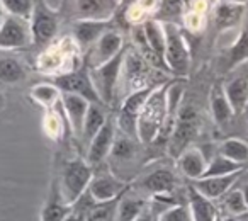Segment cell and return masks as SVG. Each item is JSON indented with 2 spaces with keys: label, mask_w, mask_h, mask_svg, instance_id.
Instances as JSON below:
<instances>
[{
  "label": "cell",
  "mask_w": 248,
  "mask_h": 221,
  "mask_svg": "<svg viewBox=\"0 0 248 221\" xmlns=\"http://www.w3.org/2000/svg\"><path fill=\"white\" fill-rule=\"evenodd\" d=\"M169 82H162L153 89L146 99L143 109L140 110L138 123H136V138L141 145L156 143L163 131L167 119V89Z\"/></svg>",
  "instance_id": "6da1fadb"
},
{
  "label": "cell",
  "mask_w": 248,
  "mask_h": 221,
  "mask_svg": "<svg viewBox=\"0 0 248 221\" xmlns=\"http://www.w3.org/2000/svg\"><path fill=\"white\" fill-rule=\"evenodd\" d=\"M78 58L82 60V49L73 38L53 41L51 45L45 46L43 53L38 56V70L46 75H63L73 72L82 65H77Z\"/></svg>",
  "instance_id": "7a4b0ae2"
},
{
  "label": "cell",
  "mask_w": 248,
  "mask_h": 221,
  "mask_svg": "<svg viewBox=\"0 0 248 221\" xmlns=\"http://www.w3.org/2000/svg\"><path fill=\"white\" fill-rule=\"evenodd\" d=\"M93 177V167L82 157H75L63 162L58 174L60 189L68 204H75L89 190Z\"/></svg>",
  "instance_id": "3957f363"
},
{
  "label": "cell",
  "mask_w": 248,
  "mask_h": 221,
  "mask_svg": "<svg viewBox=\"0 0 248 221\" xmlns=\"http://www.w3.org/2000/svg\"><path fill=\"white\" fill-rule=\"evenodd\" d=\"M62 22V12L53 9L46 0H34L32 14L29 17L32 32V45L48 46L56 39Z\"/></svg>",
  "instance_id": "277c9868"
},
{
  "label": "cell",
  "mask_w": 248,
  "mask_h": 221,
  "mask_svg": "<svg viewBox=\"0 0 248 221\" xmlns=\"http://www.w3.org/2000/svg\"><path fill=\"white\" fill-rule=\"evenodd\" d=\"M165 28V65L172 75L184 79L190 68V49L179 24H163Z\"/></svg>",
  "instance_id": "5b68a950"
},
{
  "label": "cell",
  "mask_w": 248,
  "mask_h": 221,
  "mask_svg": "<svg viewBox=\"0 0 248 221\" xmlns=\"http://www.w3.org/2000/svg\"><path fill=\"white\" fill-rule=\"evenodd\" d=\"M126 51H128V46H126L117 56H114L112 60L104 63V65L95 66V68H89L93 87H95L97 94H99L104 106H110V104L114 102L117 87H119V83H121V73H123Z\"/></svg>",
  "instance_id": "8992f818"
},
{
  "label": "cell",
  "mask_w": 248,
  "mask_h": 221,
  "mask_svg": "<svg viewBox=\"0 0 248 221\" xmlns=\"http://www.w3.org/2000/svg\"><path fill=\"white\" fill-rule=\"evenodd\" d=\"M197 131H199V114H197L196 107L190 104L180 106L175 126H173V131L170 135L169 143H167L169 155L177 158L184 150L189 148L190 142L196 138Z\"/></svg>",
  "instance_id": "52a82bcc"
},
{
  "label": "cell",
  "mask_w": 248,
  "mask_h": 221,
  "mask_svg": "<svg viewBox=\"0 0 248 221\" xmlns=\"http://www.w3.org/2000/svg\"><path fill=\"white\" fill-rule=\"evenodd\" d=\"M156 85H158V83L143 87V89L135 90V92L128 94V95L124 97L123 104H121L119 110H117V114H116L117 131L131 136V138H136V123H138L140 110L143 109L146 99H148L150 94L153 92V89H155Z\"/></svg>",
  "instance_id": "ba28073f"
},
{
  "label": "cell",
  "mask_w": 248,
  "mask_h": 221,
  "mask_svg": "<svg viewBox=\"0 0 248 221\" xmlns=\"http://www.w3.org/2000/svg\"><path fill=\"white\" fill-rule=\"evenodd\" d=\"M121 0H68L60 12L66 11L73 17V21L80 19H93V21H112L119 9Z\"/></svg>",
  "instance_id": "9c48e42d"
},
{
  "label": "cell",
  "mask_w": 248,
  "mask_h": 221,
  "mask_svg": "<svg viewBox=\"0 0 248 221\" xmlns=\"http://www.w3.org/2000/svg\"><path fill=\"white\" fill-rule=\"evenodd\" d=\"M29 46H32V32L29 21L5 14L4 22L0 26V49L16 51V49H24Z\"/></svg>",
  "instance_id": "30bf717a"
},
{
  "label": "cell",
  "mask_w": 248,
  "mask_h": 221,
  "mask_svg": "<svg viewBox=\"0 0 248 221\" xmlns=\"http://www.w3.org/2000/svg\"><path fill=\"white\" fill-rule=\"evenodd\" d=\"M51 82L55 83L62 92L82 95L92 104H102V100H100L95 87H93V82H92V77H90L89 68H87L85 65H82L80 68L73 70V72L53 77Z\"/></svg>",
  "instance_id": "8fae6325"
},
{
  "label": "cell",
  "mask_w": 248,
  "mask_h": 221,
  "mask_svg": "<svg viewBox=\"0 0 248 221\" xmlns=\"http://www.w3.org/2000/svg\"><path fill=\"white\" fill-rule=\"evenodd\" d=\"M126 48L124 46V38L117 29H109L107 32H104L90 49H87L83 53V65L87 68H95V66H100L104 63H107L109 60H112L114 56L119 55L123 49Z\"/></svg>",
  "instance_id": "7c38bea8"
},
{
  "label": "cell",
  "mask_w": 248,
  "mask_h": 221,
  "mask_svg": "<svg viewBox=\"0 0 248 221\" xmlns=\"http://www.w3.org/2000/svg\"><path fill=\"white\" fill-rule=\"evenodd\" d=\"M116 136H117L116 116L109 114L106 125L100 128V131L93 136V140L89 143V146H87L85 160L93 167V169L99 167V165H102L104 162H107Z\"/></svg>",
  "instance_id": "4fadbf2b"
},
{
  "label": "cell",
  "mask_w": 248,
  "mask_h": 221,
  "mask_svg": "<svg viewBox=\"0 0 248 221\" xmlns=\"http://www.w3.org/2000/svg\"><path fill=\"white\" fill-rule=\"evenodd\" d=\"M131 182L117 177L112 170H107V172L93 174L92 182L89 186V194L97 203L112 201L116 197H121L126 190L131 189Z\"/></svg>",
  "instance_id": "5bb4252c"
},
{
  "label": "cell",
  "mask_w": 248,
  "mask_h": 221,
  "mask_svg": "<svg viewBox=\"0 0 248 221\" xmlns=\"http://www.w3.org/2000/svg\"><path fill=\"white\" fill-rule=\"evenodd\" d=\"M133 187H138L141 192L155 196H167L172 194L177 187V177L172 169L169 167H155L148 174L138 179V182L133 184Z\"/></svg>",
  "instance_id": "9a60e30c"
},
{
  "label": "cell",
  "mask_w": 248,
  "mask_h": 221,
  "mask_svg": "<svg viewBox=\"0 0 248 221\" xmlns=\"http://www.w3.org/2000/svg\"><path fill=\"white\" fill-rule=\"evenodd\" d=\"M73 213V206L65 201L60 189V180L58 174H55L49 182L48 196L45 199V204L41 207V214H39V221H65L70 214Z\"/></svg>",
  "instance_id": "2e32d148"
},
{
  "label": "cell",
  "mask_w": 248,
  "mask_h": 221,
  "mask_svg": "<svg viewBox=\"0 0 248 221\" xmlns=\"http://www.w3.org/2000/svg\"><path fill=\"white\" fill-rule=\"evenodd\" d=\"M146 79H148V62L141 55L128 48L123 65V73H121V82L126 83V87L129 89L128 94L143 89V87L153 85V83H148Z\"/></svg>",
  "instance_id": "e0dca14e"
},
{
  "label": "cell",
  "mask_w": 248,
  "mask_h": 221,
  "mask_svg": "<svg viewBox=\"0 0 248 221\" xmlns=\"http://www.w3.org/2000/svg\"><path fill=\"white\" fill-rule=\"evenodd\" d=\"M109 29H112V21H93V19H80L73 21L72 24V38L85 53L93 46V43Z\"/></svg>",
  "instance_id": "ac0fdd59"
},
{
  "label": "cell",
  "mask_w": 248,
  "mask_h": 221,
  "mask_svg": "<svg viewBox=\"0 0 248 221\" xmlns=\"http://www.w3.org/2000/svg\"><path fill=\"white\" fill-rule=\"evenodd\" d=\"M89 100L82 95H77V94H68L62 92V109L65 112V118L68 121L70 133L77 138H80L83 128V121H85V116L89 112L90 107Z\"/></svg>",
  "instance_id": "d6986e66"
},
{
  "label": "cell",
  "mask_w": 248,
  "mask_h": 221,
  "mask_svg": "<svg viewBox=\"0 0 248 221\" xmlns=\"http://www.w3.org/2000/svg\"><path fill=\"white\" fill-rule=\"evenodd\" d=\"M241 172H234L230 175H217V177H201L197 180H192L190 186L194 189L199 190L202 196H206L211 201H217L234 187V184L238 182V179L241 177Z\"/></svg>",
  "instance_id": "ffe728a7"
},
{
  "label": "cell",
  "mask_w": 248,
  "mask_h": 221,
  "mask_svg": "<svg viewBox=\"0 0 248 221\" xmlns=\"http://www.w3.org/2000/svg\"><path fill=\"white\" fill-rule=\"evenodd\" d=\"M136 142H138V140H136ZM136 142L131 136L117 131L112 150H110V155H109V158H107L109 169L112 170V172L117 170V167L124 169V167H129L136 162V158H138V145H136Z\"/></svg>",
  "instance_id": "44dd1931"
},
{
  "label": "cell",
  "mask_w": 248,
  "mask_h": 221,
  "mask_svg": "<svg viewBox=\"0 0 248 221\" xmlns=\"http://www.w3.org/2000/svg\"><path fill=\"white\" fill-rule=\"evenodd\" d=\"M207 162L209 160L206 158L202 150L196 148V146H189L177 157V167L190 182L201 179L204 175V172L207 169Z\"/></svg>",
  "instance_id": "7402d4cb"
},
{
  "label": "cell",
  "mask_w": 248,
  "mask_h": 221,
  "mask_svg": "<svg viewBox=\"0 0 248 221\" xmlns=\"http://www.w3.org/2000/svg\"><path fill=\"white\" fill-rule=\"evenodd\" d=\"M187 206L194 221H216L221 214L214 201L207 199L192 186L187 187Z\"/></svg>",
  "instance_id": "603a6c76"
},
{
  "label": "cell",
  "mask_w": 248,
  "mask_h": 221,
  "mask_svg": "<svg viewBox=\"0 0 248 221\" xmlns=\"http://www.w3.org/2000/svg\"><path fill=\"white\" fill-rule=\"evenodd\" d=\"M209 106H211V114H213L214 123L219 126L226 125L234 116V110L231 107L230 100L226 97V92H224V87L221 83H214L213 89H211Z\"/></svg>",
  "instance_id": "cb8c5ba5"
},
{
  "label": "cell",
  "mask_w": 248,
  "mask_h": 221,
  "mask_svg": "<svg viewBox=\"0 0 248 221\" xmlns=\"http://www.w3.org/2000/svg\"><path fill=\"white\" fill-rule=\"evenodd\" d=\"M107 107L104 104H90L89 112L85 116V121H83L82 135H80V142L85 146H89V143L93 140V136L100 131L104 125H106L109 114L106 112Z\"/></svg>",
  "instance_id": "d4e9b609"
},
{
  "label": "cell",
  "mask_w": 248,
  "mask_h": 221,
  "mask_svg": "<svg viewBox=\"0 0 248 221\" xmlns=\"http://www.w3.org/2000/svg\"><path fill=\"white\" fill-rule=\"evenodd\" d=\"M224 92L234 114H241L248 104V75H238L224 83Z\"/></svg>",
  "instance_id": "484cf974"
},
{
  "label": "cell",
  "mask_w": 248,
  "mask_h": 221,
  "mask_svg": "<svg viewBox=\"0 0 248 221\" xmlns=\"http://www.w3.org/2000/svg\"><path fill=\"white\" fill-rule=\"evenodd\" d=\"M247 5L230 4V2H217L214 7V24L217 29L234 28L243 19Z\"/></svg>",
  "instance_id": "4316f807"
},
{
  "label": "cell",
  "mask_w": 248,
  "mask_h": 221,
  "mask_svg": "<svg viewBox=\"0 0 248 221\" xmlns=\"http://www.w3.org/2000/svg\"><path fill=\"white\" fill-rule=\"evenodd\" d=\"M29 97L32 99V102L41 106L45 110H49L60 106V102H62V90L53 82L36 83L29 90Z\"/></svg>",
  "instance_id": "83f0119b"
},
{
  "label": "cell",
  "mask_w": 248,
  "mask_h": 221,
  "mask_svg": "<svg viewBox=\"0 0 248 221\" xmlns=\"http://www.w3.org/2000/svg\"><path fill=\"white\" fill-rule=\"evenodd\" d=\"M66 128H68V131H70L68 121H66L65 112H63V109H62V102H60V106L55 107V109L45 110L43 129H45L48 138H51L53 142H60V140L65 136Z\"/></svg>",
  "instance_id": "f1b7e54d"
},
{
  "label": "cell",
  "mask_w": 248,
  "mask_h": 221,
  "mask_svg": "<svg viewBox=\"0 0 248 221\" xmlns=\"http://www.w3.org/2000/svg\"><path fill=\"white\" fill-rule=\"evenodd\" d=\"M133 189V186H131ZM131 189L121 196L119 204H117V216L116 221H135L140 218V214L146 209L148 201H145L140 196H131Z\"/></svg>",
  "instance_id": "f546056e"
},
{
  "label": "cell",
  "mask_w": 248,
  "mask_h": 221,
  "mask_svg": "<svg viewBox=\"0 0 248 221\" xmlns=\"http://www.w3.org/2000/svg\"><path fill=\"white\" fill-rule=\"evenodd\" d=\"M28 77V68L16 56H0V83L17 85Z\"/></svg>",
  "instance_id": "4dcf8cb0"
},
{
  "label": "cell",
  "mask_w": 248,
  "mask_h": 221,
  "mask_svg": "<svg viewBox=\"0 0 248 221\" xmlns=\"http://www.w3.org/2000/svg\"><path fill=\"white\" fill-rule=\"evenodd\" d=\"M187 12V4L184 0H160L153 19L160 21L162 24H177V21H184Z\"/></svg>",
  "instance_id": "1f68e13d"
},
{
  "label": "cell",
  "mask_w": 248,
  "mask_h": 221,
  "mask_svg": "<svg viewBox=\"0 0 248 221\" xmlns=\"http://www.w3.org/2000/svg\"><path fill=\"white\" fill-rule=\"evenodd\" d=\"M217 153L233 160V162L241 163V165L248 163V143L240 138H228L224 142H221Z\"/></svg>",
  "instance_id": "d6a6232c"
},
{
  "label": "cell",
  "mask_w": 248,
  "mask_h": 221,
  "mask_svg": "<svg viewBox=\"0 0 248 221\" xmlns=\"http://www.w3.org/2000/svg\"><path fill=\"white\" fill-rule=\"evenodd\" d=\"M119 199L121 197H116L112 201H102V203L95 201L85 213L83 221H116Z\"/></svg>",
  "instance_id": "836d02e7"
},
{
  "label": "cell",
  "mask_w": 248,
  "mask_h": 221,
  "mask_svg": "<svg viewBox=\"0 0 248 221\" xmlns=\"http://www.w3.org/2000/svg\"><path fill=\"white\" fill-rule=\"evenodd\" d=\"M241 170H245V165L233 162V160L226 158V157H223L221 153H217V155H214L213 158L207 162V169H206V172H204L202 177L230 175V174L241 172Z\"/></svg>",
  "instance_id": "e575fe53"
},
{
  "label": "cell",
  "mask_w": 248,
  "mask_h": 221,
  "mask_svg": "<svg viewBox=\"0 0 248 221\" xmlns=\"http://www.w3.org/2000/svg\"><path fill=\"white\" fill-rule=\"evenodd\" d=\"M221 207L224 209V214H231V216H241V214L248 213V206L245 203L243 192L240 187H233L228 190L223 197H221Z\"/></svg>",
  "instance_id": "d590c367"
},
{
  "label": "cell",
  "mask_w": 248,
  "mask_h": 221,
  "mask_svg": "<svg viewBox=\"0 0 248 221\" xmlns=\"http://www.w3.org/2000/svg\"><path fill=\"white\" fill-rule=\"evenodd\" d=\"M245 62H248V31L240 32L238 39L228 49V56H226L228 70L236 68V66H240Z\"/></svg>",
  "instance_id": "8d00e7d4"
},
{
  "label": "cell",
  "mask_w": 248,
  "mask_h": 221,
  "mask_svg": "<svg viewBox=\"0 0 248 221\" xmlns=\"http://www.w3.org/2000/svg\"><path fill=\"white\" fill-rule=\"evenodd\" d=\"M0 4L4 7L5 14L29 21L32 14V7H34V0H0Z\"/></svg>",
  "instance_id": "74e56055"
},
{
  "label": "cell",
  "mask_w": 248,
  "mask_h": 221,
  "mask_svg": "<svg viewBox=\"0 0 248 221\" xmlns=\"http://www.w3.org/2000/svg\"><path fill=\"white\" fill-rule=\"evenodd\" d=\"M158 221H194V218H192V214H190V209L186 203V204L170 206L169 209H165L160 214Z\"/></svg>",
  "instance_id": "f35d334b"
},
{
  "label": "cell",
  "mask_w": 248,
  "mask_h": 221,
  "mask_svg": "<svg viewBox=\"0 0 248 221\" xmlns=\"http://www.w3.org/2000/svg\"><path fill=\"white\" fill-rule=\"evenodd\" d=\"M182 22L189 31L199 32V31H202L204 24H206V14H201V12H196V11H187Z\"/></svg>",
  "instance_id": "ab89813d"
},
{
  "label": "cell",
  "mask_w": 248,
  "mask_h": 221,
  "mask_svg": "<svg viewBox=\"0 0 248 221\" xmlns=\"http://www.w3.org/2000/svg\"><path fill=\"white\" fill-rule=\"evenodd\" d=\"M240 189H241V192H243L245 203H247V206H248V182H247V184H243V186H241Z\"/></svg>",
  "instance_id": "60d3db41"
},
{
  "label": "cell",
  "mask_w": 248,
  "mask_h": 221,
  "mask_svg": "<svg viewBox=\"0 0 248 221\" xmlns=\"http://www.w3.org/2000/svg\"><path fill=\"white\" fill-rule=\"evenodd\" d=\"M217 2H230V4H240V5L248 4V0H217Z\"/></svg>",
  "instance_id": "b9f144b4"
},
{
  "label": "cell",
  "mask_w": 248,
  "mask_h": 221,
  "mask_svg": "<svg viewBox=\"0 0 248 221\" xmlns=\"http://www.w3.org/2000/svg\"><path fill=\"white\" fill-rule=\"evenodd\" d=\"M223 216V221H240L238 216H231V214H221Z\"/></svg>",
  "instance_id": "7bdbcfd3"
},
{
  "label": "cell",
  "mask_w": 248,
  "mask_h": 221,
  "mask_svg": "<svg viewBox=\"0 0 248 221\" xmlns=\"http://www.w3.org/2000/svg\"><path fill=\"white\" fill-rule=\"evenodd\" d=\"M65 221H83V218H80L78 214H75V213H72L68 218H66Z\"/></svg>",
  "instance_id": "ee69618b"
},
{
  "label": "cell",
  "mask_w": 248,
  "mask_h": 221,
  "mask_svg": "<svg viewBox=\"0 0 248 221\" xmlns=\"http://www.w3.org/2000/svg\"><path fill=\"white\" fill-rule=\"evenodd\" d=\"M4 17H5V11H4V7H2V4H0V26L4 22Z\"/></svg>",
  "instance_id": "f6af8a7d"
},
{
  "label": "cell",
  "mask_w": 248,
  "mask_h": 221,
  "mask_svg": "<svg viewBox=\"0 0 248 221\" xmlns=\"http://www.w3.org/2000/svg\"><path fill=\"white\" fill-rule=\"evenodd\" d=\"M238 218H240V221H248V213L241 214V216H238Z\"/></svg>",
  "instance_id": "bcb514c9"
},
{
  "label": "cell",
  "mask_w": 248,
  "mask_h": 221,
  "mask_svg": "<svg viewBox=\"0 0 248 221\" xmlns=\"http://www.w3.org/2000/svg\"><path fill=\"white\" fill-rule=\"evenodd\" d=\"M216 221H223V216H221V214H219V218H217Z\"/></svg>",
  "instance_id": "7dc6e473"
}]
</instances>
